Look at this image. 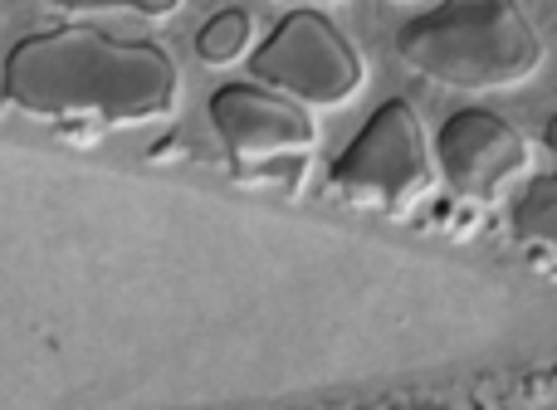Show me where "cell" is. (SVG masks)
Instances as JSON below:
<instances>
[{"mask_svg": "<svg viewBox=\"0 0 557 410\" xmlns=\"http://www.w3.org/2000/svg\"><path fill=\"white\" fill-rule=\"evenodd\" d=\"M0 94L49 123H152L176 103V64L162 45L117 39L94 25H59L20 39L0 69Z\"/></svg>", "mask_w": 557, "mask_h": 410, "instance_id": "obj_1", "label": "cell"}, {"mask_svg": "<svg viewBox=\"0 0 557 410\" xmlns=\"http://www.w3.org/2000/svg\"><path fill=\"white\" fill-rule=\"evenodd\" d=\"M396 54L421 78L490 94L539 74L543 39L519 0H441L396 29Z\"/></svg>", "mask_w": 557, "mask_h": 410, "instance_id": "obj_2", "label": "cell"}, {"mask_svg": "<svg viewBox=\"0 0 557 410\" xmlns=\"http://www.w3.org/2000/svg\"><path fill=\"white\" fill-rule=\"evenodd\" d=\"M435 147L406 98H386L327 166V191L357 206L406 210L435 186Z\"/></svg>", "mask_w": 557, "mask_h": 410, "instance_id": "obj_3", "label": "cell"}, {"mask_svg": "<svg viewBox=\"0 0 557 410\" xmlns=\"http://www.w3.org/2000/svg\"><path fill=\"white\" fill-rule=\"evenodd\" d=\"M255 84L294 98L304 108H337L362 88L367 69L352 39L318 10H288L250 54Z\"/></svg>", "mask_w": 557, "mask_h": 410, "instance_id": "obj_4", "label": "cell"}, {"mask_svg": "<svg viewBox=\"0 0 557 410\" xmlns=\"http://www.w3.org/2000/svg\"><path fill=\"white\" fill-rule=\"evenodd\" d=\"M529 162V137L490 108H460L435 133V166L465 201H499Z\"/></svg>", "mask_w": 557, "mask_h": 410, "instance_id": "obj_5", "label": "cell"}, {"mask_svg": "<svg viewBox=\"0 0 557 410\" xmlns=\"http://www.w3.org/2000/svg\"><path fill=\"white\" fill-rule=\"evenodd\" d=\"M211 123L221 133L225 152L235 157L240 176H255L270 162L308 157L318 142V127L304 103L274 94L264 84H225L211 94Z\"/></svg>", "mask_w": 557, "mask_h": 410, "instance_id": "obj_6", "label": "cell"}, {"mask_svg": "<svg viewBox=\"0 0 557 410\" xmlns=\"http://www.w3.org/2000/svg\"><path fill=\"white\" fill-rule=\"evenodd\" d=\"M513 235H519L533 254L557 264V172L529 182V191L519 196V206H513Z\"/></svg>", "mask_w": 557, "mask_h": 410, "instance_id": "obj_7", "label": "cell"}, {"mask_svg": "<svg viewBox=\"0 0 557 410\" xmlns=\"http://www.w3.org/2000/svg\"><path fill=\"white\" fill-rule=\"evenodd\" d=\"M250 39H255L250 10L231 5V10H215V15L201 25V35H196V54H201L206 64H235V59L250 49Z\"/></svg>", "mask_w": 557, "mask_h": 410, "instance_id": "obj_8", "label": "cell"}, {"mask_svg": "<svg viewBox=\"0 0 557 410\" xmlns=\"http://www.w3.org/2000/svg\"><path fill=\"white\" fill-rule=\"evenodd\" d=\"M54 10H127V15H172L182 0H45Z\"/></svg>", "mask_w": 557, "mask_h": 410, "instance_id": "obj_9", "label": "cell"}, {"mask_svg": "<svg viewBox=\"0 0 557 410\" xmlns=\"http://www.w3.org/2000/svg\"><path fill=\"white\" fill-rule=\"evenodd\" d=\"M543 147H548V152L557 157V113L548 117V127H543Z\"/></svg>", "mask_w": 557, "mask_h": 410, "instance_id": "obj_10", "label": "cell"}, {"mask_svg": "<svg viewBox=\"0 0 557 410\" xmlns=\"http://www.w3.org/2000/svg\"><path fill=\"white\" fill-rule=\"evenodd\" d=\"M278 5H294V10H318V5H333V0H278Z\"/></svg>", "mask_w": 557, "mask_h": 410, "instance_id": "obj_11", "label": "cell"}]
</instances>
